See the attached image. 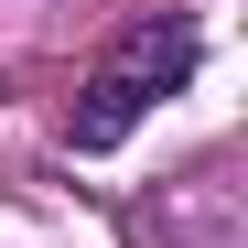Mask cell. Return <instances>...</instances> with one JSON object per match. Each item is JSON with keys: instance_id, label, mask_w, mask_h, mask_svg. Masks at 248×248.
<instances>
[{"instance_id": "cell-1", "label": "cell", "mask_w": 248, "mask_h": 248, "mask_svg": "<svg viewBox=\"0 0 248 248\" xmlns=\"http://www.w3.org/2000/svg\"><path fill=\"white\" fill-rule=\"evenodd\" d=\"M194 65H205V22H194V11H140V22H119L108 44H97V65L76 76L65 151H119L162 97L194 87Z\"/></svg>"}]
</instances>
